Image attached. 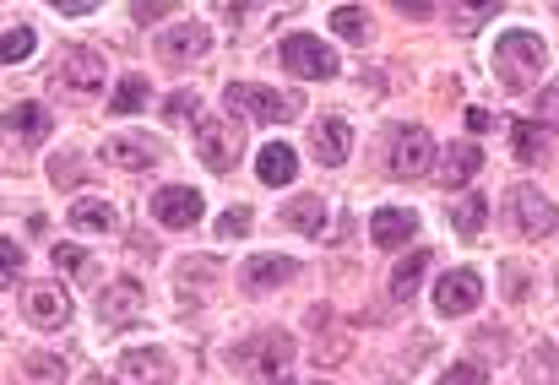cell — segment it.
I'll list each match as a JSON object with an SVG mask.
<instances>
[{
  "label": "cell",
  "mask_w": 559,
  "mask_h": 385,
  "mask_svg": "<svg viewBox=\"0 0 559 385\" xmlns=\"http://www.w3.org/2000/svg\"><path fill=\"white\" fill-rule=\"evenodd\" d=\"M294 359H299V348H294L288 332H255V337H245V342L228 348V364L261 385H283L288 370H294Z\"/></svg>",
  "instance_id": "obj_1"
},
{
  "label": "cell",
  "mask_w": 559,
  "mask_h": 385,
  "mask_svg": "<svg viewBox=\"0 0 559 385\" xmlns=\"http://www.w3.org/2000/svg\"><path fill=\"white\" fill-rule=\"evenodd\" d=\"M544 65H549V49H544L538 33H527V27L500 33V44H495V82L506 93H527L544 76Z\"/></svg>",
  "instance_id": "obj_2"
},
{
  "label": "cell",
  "mask_w": 559,
  "mask_h": 385,
  "mask_svg": "<svg viewBox=\"0 0 559 385\" xmlns=\"http://www.w3.org/2000/svg\"><path fill=\"white\" fill-rule=\"evenodd\" d=\"M435 169V142L424 125H396L391 142H385V175L391 180H418Z\"/></svg>",
  "instance_id": "obj_3"
},
{
  "label": "cell",
  "mask_w": 559,
  "mask_h": 385,
  "mask_svg": "<svg viewBox=\"0 0 559 385\" xmlns=\"http://www.w3.org/2000/svg\"><path fill=\"white\" fill-rule=\"evenodd\" d=\"M223 104L239 115H250V120H261V125H283V120H294L305 104L294 98V93H272V87H255V82H234L228 93H223Z\"/></svg>",
  "instance_id": "obj_4"
},
{
  "label": "cell",
  "mask_w": 559,
  "mask_h": 385,
  "mask_svg": "<svg viewBox=\"0 0 559 385\" xmlns=\"http://www.w3.org/2000/svg\"><path fill=\"white\" fill-rule=\"evenodd\" d=\"M277 60H283V71H294V76H305V82H332V76H337V55H332L316 33H288V38L277 44Z\"/></svg>",
  "instance_id": "obj_5"
},
{
  "label": "cell",
  "mask_w": 559,
  "mask_h": 385,
  "mask_svg": "<svg viewBox=\"0 0 559 385\" xmlns=\"http://www.w3.org/2000/svg\"><path fill=\"white\" fill-rule=\"evenodd\" d=\"M245 153V125L239 120H201L195 125V158L212 169V175H228Z\"/></svg>",
  "instance_id": "obj_6"
},
{
  "label": "cell",
  "mask_w": 559,
  "mask_h": 385,
  "mask_svg": "<svg viewBox=\"0 0 559 385\" xmlns=\"http://www.w3.org/2000/svg\"><path fill=\"white\" fill-rule=\"evenodd\" d=\"M142 310H147V288H142L136 277H115V282L98 293V321H104L109 332L136 326V321H142Z\"/></svg>",
  "instance_id": "obj_7"
},
{
  "label": "cell",
  "mask_w": 559,
  "mask_h": 385,
  "mask_svg": "<svg viewBox=\"0 0 559 385\" xmlns=\"http://www.w3.org/2000/svg\"><path fill=\"white\" fill-rule=\"evenodd\" d=\"M511 217L527 239H549L559 233V206L538 185H511Z\"/></svg>",
  "instance_id": "obj_8"
},
{
  "label": "cell",
  "mask_w": 559,
  "mask_h": 385,
  "mask_svg": "<svg viewBox=\"0 0 559 385\" xmlns=\"http://www.w3.org/2000/svg\"><path fill=\"white\" fill-rule=\"evenodd\" d=\"M104 76H109V65H104L98 49H87V44H66V49H60V71H55L60 87H71V93H98Z\"/></svg>",
  "instance_id": "obj_9"
},
{
  "label": "cell",
  "mask_w": 559,
  "mask_h": 385,
  "mask_svg": "<svg viewBox=\"0 0 559 385\" xmlns=\"http://www.w3.org/2000/svg\"><path fill=\"white\" fill-rule=\"evenodd\" d=\"M206 49H212V33H206L201 22H175V27H164V33L153 38V55H158L164 65H195Z\"/></svg>",
  "instance_id": "obj_10"
},
{
  "label": "cell",
  "mask_w": 559,
  "mask_h": 385,
  "mask_svg": "<svg viewBox=\"0 0 559 385\" xmlns=\"http://www.w3.org/2000/svg\"><path fill=\"white\" fill-rule=\"evenodd\" d=\"M22 315H27V326H38V332H66V326H71V299H66V288H55V282H33V288L22 293Z\"/></svg>",
  "instance_id": "obj_11"
},
{
  "label": "cell",
  "mask_w": 559,
  "mask_h": 385,
  "mask_svg": "<svg viewBox=\"0 0 559 385\" xmlns=\"http://www.w3.org/2000/svg\"><path fill=\"white\" fill-rule=\"evenodd\" d=\"M478 304H484V277H478L473 266L445 272V277L435 282V310H440V315H473Z\"/></svg>",
  "instance_id": "obj_12"
},
{
  "label": "cell",
  "mask_w": 559,
  "mask_h": 385,
  "mask_svg": "<svg viewBox=\"0 0 559 385\" xmlns=\"http://www.w3.org/2000/svg\"><path fill=\"white\" fill-rule=\"evenodd\" d=\"M478 169H484V147H478V142H451V147L435 158V175H440V185H445V191L473 185V180H478Z\"/></svg>",
  "instance_id": "obj_13"
},
{
  "label": "cell",
  "mask_w": 559,
  "mask_h": 385,
  "mask_svg": "<svg viewBox=\"0 0 559 385\" xmlns=\"http://www.w3.org/2000/svg\"><path fill=\"white\" fill-rule=\"evenodd\" d=\"M201 212H206V201H201V191H190V185H164V191L153 195V217L164 228H195Z\"/></svg>",
  "instance_id": "obj_14"
},
{
  "label": "cell",
  "mask_w": 559,
  "mask_h": 385,
  "mask_svg": "<svg viewBox=\"0 0 559 385\" xmlns=\"http://www.w3.org/2000/svg\"><path fill=\"white\" fill-rule=\"evenodd\" d=\"M164 158V147L153 142V136H109L104 142V164H115V169H126V175H142V169H153Z\"/></svg>",
  "instance_id": "obj_15"
},
{
  "label": "cell",
  "mask_w": 559,
  "mask_h": 385,
  "mask_svg": "<svg viewBox=\"0 0 559 385\" xmlns=\"http://www.w3.org/2000/svg\"><path fill=\"white\" fill-rule=\"evenodd\" d=\"M169 381V359L158 348H131L115 364V385H164Z\"/></svg>",
  "instance_id": "obj_16"
},
{
  "label": "cell",
  "mask_w": 559,
  "mask_h": 385,
  "mask_svg": "<svg viewBox=\"0 0 559 385\" xmlns=\"http://www.w3.org/2000/svg\"><path fill=\"white\" fill-rule=\"evenodd\" d=\"M49 109L44 104H16V109H5L0 115V131L11 136V142H22V147H38L44 136H49Z\"/></svg>",
  "instance_id": "obj_17"
},
{
  "label": "cell",
  "mask_w": 559,
  "mask_h": 385,
  "mask_svg": "<svg viewBox=\"0 0 559 385\" xmlns=\"http://www.w3.org/2000/svg\"><path fill=\"white\" fill-rule=\"evenodd\" d=\"M299 277V261H288V255H255V261H245V272H239V282L250 288V293H272V288H283V282H294Z\"/></svg>",
  "instance_id": "obj_18"
},
{
  "label": "cell",
  "mask_w": 559,
  "mask_h": 385,
  "mask_svg": "<svg viewBox=\"0 0 559 385\" xmlns=\"http://www.w3.org/2000/svg\"><path fill=\"white\" fill-rule=\"evenodd\" d=\"M370 239L380 250H402L407 239H418V217L413 212H402V206H380L370 217Z\"/></svg>",
  "instance_id": "obj_19"
},
{
  "label": "cell",
  "mask_w": 559,
  "mask_h": 385,
  "mask_svg": "<svg viewBox=\"0 0 559 385\" xmlns=\"http://www.w3.org/2000/svg\"><path fill=\"white\" fill-rule=\"evenodd\" d=\"M310 142H316V158L337 169V164L348 158V147H354V131H348V120H337V115H332V120H316Z\"/></svg>",
  "instance_id": "obj_20"
},
{
  "label": "cell",
  "mask_w": 559,
  "mask_h": 385,
  "mask_svg": "<svg viewBox=\"0 0 559 385\" xmlns=\"http://www.w3.org/2000/svg\"><path fill=\"white\" fill-rule=\"evenodd\" d=\"M255 175H261V185H294V175H299V153H294L288 142H266L261 158H255Z\"/></svg>",
  "instance_id": "obj_21"
},
{
  "label": "cell",
  "mask_w": 559,
  "mask_h": 385,
  "mask_svg": "<svg viewBox=\"0 0 559 385\" xmlns=\"http://www.w3.org/2000/svg\"><path fill=\"white\" fill-rule=\"evenodd\" d=\"M71 228H76V233H115V228H120V212H115L104 195H82V201L71 206Z\"/></svg>",
  "instance_id": "obj_22"
},
{
  "label": "cell",
  "mask_w": 559,
  "mask_h": 385,
  "mask_svg": "<svg viewBox=\"0 0 559 385\" xmlns=\"http://www.w3.org/2000/svg\"><path fill=\"white\" fill-rule=\"evenodd\" d=\"M283 222L299 228V233H310V239H321V233H326V195H299V201H288V206H283Z\"/></svg>",
  "instance_id": "obj_23"
},
{
  "label": "cell",
  "mask_w": 559,
  "mask_h": 385,
  "mask_svg": "<svg viewBox=\"0 0 559 385\" xmlns=\"http://www.w3.org/2000/svg\"><path fill=\"white\" fill-rule=\"evenodd\" d=\"M522 381L527 385H559V348L555 342H533L522 359Z\"/></svg>",
  "instance_id": "obj_24"
},
{
  "label": "cell",
  "mask_w": 559,
  "mask_h": 385,
  "mask_svg": "<svg viewBox=\"0 0 559 385\" xmlns=\"http://www.w3.org/2000/svg\"><path fill=\"white\" fill-rule=\"evenodd\" d=\"M484 222H489V201H484V195H456V206H451V228H456L462 239H478Z\"/></svg>",
  "instance_id": "obj_25"
},
{
  "label": "cell",
  "mask_w": 559,
  "mask_h": 385,
  "mask_svg": "<svg viewBox=\"0 0 559 385\" xmlns=\"http://www.w3.org/2000/svg\"><path fill=\"white\" fill-rule=\"evenodd\" d=\"M424 272H429V250H413V255H407V261L391 272V299H396V304H407V299L418 293Z\"/></svg>",
  "instance_id": "obj_26"
},
{
  "label": "cell",
  "mask_w": 559,
  "mask_h": 385,
  "mask_svg": "<svg viewBox=\"0 0 559 385\" xmlns=\"http://www.w3.org/2000/svg\"><path fill=\"white\" fill-rule=\"evenodd\" d=\"M60 381H66V364L55 353H27L16 364V385H60Z\"/></svg>",
  "instance_id": "obj_27"
},
{
  "label": "cell",
  "mask_w": 559,
  "mask_h": 385,
  "mask_svg": "<svg viewBox=\"0 0 559 385\" xmlns=\"http://www.w3.org/2000/svg\"><path fill=\"white\" fill-rule=\"evenodd\" d=\"M500 5H506V0H451V22H456L462 33H473V27H484Z\"/></svg>",
  "instance_id": "obj_28"
},
{
  "label": "cell",
  "mask_w": 559,
  "mask_h": 385,
  "mask_svg": "<svg viewBox=\"0 0 559 385\" xmlns=\"http://www.w3.org/2000/svg\"><path fill=\"white\" fill-rule=\"evenodd\" d=\"M142 104H147V76H136V71H131V76H120V87H115L109 109H115V115H136Z\"/></svg>",
  "instance_id": "obj_29"
},
{
  "label": "cell",
  "mask_w": 559,
  "mask_h": 385,
  "mask_svg": "<svg viewBox=\"0 0 559 385\" xmlns=\"http://www.w3.org/2000/svg\"><path fill=\"white\" fill-rule=\"evenodd\" d=\"M511 158L516 164H538L544 158V131L538 125H511Z\"/></svg>",
  "instance_id": "obj_30"
},
{
  "label": "cell",
  "mask_w": 559,
  "mask_h": 385,
  "mask_svg": "<svg viewBox=\"0 0 559 385\" xmlns=\"http://www.w3.org/2000/svg\"><path fill=\"white\" fill-rule=\"evenodd\" d=\"M33 49H38V33H33V27H11V33H0V65L27 60Z\"/></svg>",
  "instance_id": "obj_31"
},
{
  "label": "cell",
  "mask_w": 559,
  "mask_h": 385,
  "mask_svg": "<svg viewBox=\"0 0 559 385\" xmlns=\"http://www.w3.org/2000/svg\"><path fill=\"white\" fill-rule=\"evenodd\" d=\"M365 22H370V16H365L359 5H343V11H332V33H337V38H348V44H365V33H370Z\"/></svg>",
  "instance_id": "obj_32"
},
{
  "label": "cell",
  "mask_w": 559,
  "mask_h": 385,
  "mask_svg": "<svg viewBox=\"0 0 559 385\" xmlns=\"http://www.w3.org/2000/svg\"><path fill=\"white\" fill-rule=\"evenodd\" d=\"M22 272V244L16 239H0V288H11Z\"/></svg>",
  "instance_id": "obj_33"
},
{
  "label": "cell",
  "mask_w": 559,
  "mask_h": 385,
  "mask_svg": "<svg viewBox=\"0 0 559 385\" xmlns=\"http://www.w3.org/2000/svg\"><path fill=\"white\" fill-rule=\"evenodd\" d=\"M217 233H223V239H234V233H250V206H234V212H223V217H217Z\"/></svg>",
  "instance_id": "obj_34"
},
{
  "label": "cell",
  "mask_w": 559,
  "mask_h": 385,
  "mask_svg": "<svg viewBox=\"0 0 559 385\" xmlns=\"http://www.w3.org/2000/svg\"><path fill=\"white\" fill-rule=\"evenodd\" d=\"M489 381V370H478V364H456V370H445L440 385H484Z\"/></svg>",
  "instance_id": "obj_35"
},
{
  "label": "cell",
  "mask_w": 559,
  "mask_h": 385,
  "mask_svg": "<svg viewBox=\"0 0 559 385\" xmlns=\"http://www.w3.org/2000/svg\"><path fill=\"white\" fill-rule=\"evenodd\" d=\"M195 109H201V98H195V93H169V104H164V115H169V120H190Z\"/></svg>",
  "instance_id": "obj_36"
},
{
  "label": "cell",
  "mask_w": 559,
  "mask_h": 385,
  "mask_svg": "<svg viewBox=\"0 0 559 385\" xmlns=\"http://www.w3.org/2000/svg\"><path fill=\"white\" fill-rule=\"evenodd\" d=\"M538 120L559 131V82H549V87H544V98H538Z\"/></svg>",
  "instance_id": "obj_37"
},
{
  "label": "cell",
  "mask_w": 559,
  "mask_h": 385,
  "mask_svg": "<svg viewBox=\"0 0 559 385\" xmlns=\"http://www.w3.org/2000/svg\"><path fill=\"white\" fill-rule=\"evenodd\" d=\"M169 11H175V0H131L136 22H153V16H169Z\"/></svg>",
  "instance_id": "obj_38"
},
{
  "label": "cell",
  "mask_w": 559,
  "mask_h": 385,
  "mask_svg": "<svg viewBox=\"0 0 559 385\" xmlns=\"http://www.w3.org/2000/svg\"><path fill=\"white\" fill-rule=\"evenodd\" d=\"M55 266H60V272H82V266H87V255H82L76 244H55Z\"/></svg>",
  "instance_id": "obj_39"
},
{
  "label": "cell",
  "mask_w": 559,
  "mask_h": 385,
  "mask_svg": "<svg viewBox=\"0 0 559 385\" xmlns=\"http://www.w3.org/2000/svg\"><path fill=\"white\" fill-rule=\"evenodd\" d=\"M212 5H217L228 22H239V16H250V11H255V0H212Z\"/></svg>",
  "instance_id": "obj_40"
},
{
  "label": "cell",
  "mask_w": 559,
  "mask_h": 385,
  "mask_svg": "<svg viewBox=\"0 0 559 385\" xmlns=\"http://www.w3.org/2000/svg\"><path fill=\"white\" fill-rule=\"evenodd\" d=\"M55 11H66V16H87V11H98V0H49Z\"/></svg>",
  "instance_id": "obj_41"
},
{
  "label": "cell",
  "mask_w": 559,
  "mask_h": 385,
  "mask_svg": "<svg viewBox=\"0 0 559 385\" xmlns=\"http://www.w3.org/2000/svg\"><path fill=\"white\" fill-rule=\"evenodd\" d=\"M467 125L484 136V131H495V115H489V109H467Z\"/></svg>",
  "instance_id": "obj_42"
},
{
  "label": "cell",
  "mask_w": 559,
  "mask_h": 385,
  "mask_svg": "<svg viewBox=\"0 0 559 385\" xmlns=\"http://www.w3.org/2000/svg\"><path fill=\"white\" fill-rule=\"evenodd\" d=\"M391 5H396L402 16H429V5H435V0H391Z\"/></svg>",
  "instance_id": "obj_43"
},
{
  "label": "cell",
  "mask_w": 559,
  "mask_h": 385,
  "mask_svg": "<svg viewBox=\"0 0 559 385\" xmlns=\"http://www.w3.org/2000/svg\"><path fill=\"white\" fill-rule=\"evenodd\" d=\"M506 277H511V288H506V293H511V299H527V272H516V266H511Z\"/></svg>",
  "instance_id": "obj_44"
},
{
  "label": "cell",
  "mask_w": 559,
  "mask_h": 385,
  "mask_svg": "<svg viewBox=\"0 0 559 385\" xmlns=\"http://www.w3.org/2000/svg\"><path fill=\"white\" fill-rule=\"evenodd\" d=\"M87 385H104V381H98V375H93V381H87Z\"/></svg>",
  "instance_id": "obj_45"
}]
</instances>
